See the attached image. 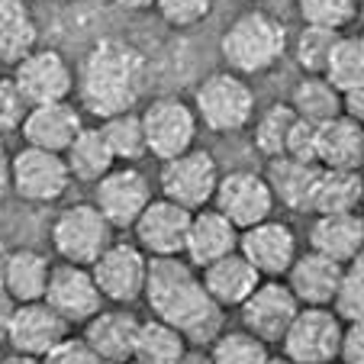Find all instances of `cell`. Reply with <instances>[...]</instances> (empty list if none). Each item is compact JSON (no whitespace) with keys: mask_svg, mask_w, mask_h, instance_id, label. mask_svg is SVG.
Instances as JSON below:
<instances>
[{"mask_svg":"<svg viewBox=\"0 0 364 364\" xmlns=\"http://www.w3.org/2000/svg\"><path fill=\"white\" fill-rule=\"evenodd\" d=\"M81 129H84V117L71 100L33 103L20 126L23 142L48 151H65Z\"/></svg>","mask_w":364,"mask_h":364,"instance_id":"d6986e66","label":"cell"},{"mask_svg":"<svg viewBox=\"0 0 364 364\" xmlns=\"http://www.w3.org/2000/svg\"><path fill=\"white\" fill-rule=\"evenodd\" d=\"M338 36H342L338 29H326V26H303L296 33L290 48H294V58L303 68V75H323Z\"/></svg>","mask_w":364,"mask_h":364,"instance_id":"d590c367","label":"cell"},{"mask_svg":"<svg viewBox=\"0 0 364 364\" xmlns=\"http://www.w3.org/2000/svg\"><path fill=\"white\" fill-rule=\"evenodd\" d=\"M332 309H336L345 323L364 319V248L351 258V262L342 264V284H338V294H336Z\"/></svg>","mask_w":364,"mask_h":364,"instance_id":"74e56055","label":"cell"},{"mask_svg":"<svg viewBox=\"0 0 364 364\" xmlns=\"http://www.w3.org/2000/svg\"><path fill=\"white\" fill-rule=\"evenodd\" d=\"M90 274H94L103 300L117 303V306H129L145 294L149 255L132 242H110L100 252V258L90 264Z\"/></svg>","mask_w":364,"mask_h":364,"instance_id":"9c48e42d","label":"cell"},{"mask_svg":"<svg viewBox=\"0 0 364 364\" xmlns=\"http://www.w3.org/2000/svg\"><path fill=\"white\" fill-rule=\"evenodd\" d=\"M0 264H4V252H0Z\"/></svg>","mask_w":364,"mask_h":364,"instance_id":"680465c9","label":"cell"},{"mask_svg":"<svg viewBox=\"0 0 364 364\" xmlns=\"http://www.w3.org/2000/svg\"><path fill=\"white\" fill-rule=\"evenodd\" d=\"M65 165L71 171V181H81V184H97L103 174L117 165L110 145L103 139L100 126H84L75 136V142L62 151Z\"/></svg>","mask_w":364,"mask_h":364,"instance_id":"f1b7e54d","label":"cell"},{"mask_svg":"<svg viewBox=\"0 0 364 364\" xmlns=\"http://www.w3.org/2000/svg\"><path fill=\"white\" fill-rule=\"evenodd\" d=\"M139 117H142L145 149L151 159L168 161L197 145L200 119L191 103L178 100V97H155Z\"/></svg>","mask_w":364,"mask_h":364,"instance_id":"ba28073f","label":"cell"},{"mask_svg":"<svg viewBox=\"0 0 364 364\" xmlns=\"http://www.w3.org/2000/svg\"><path fill=\"white\" fill-rule=\"evenodd\" d=\"M338 361L342 364H364V319H351V323H345Z\"/></svg>","mask_w":364,"mask_h":364,"instance_id":"ee69618b","label":"cell"},{"mask_svg":"<svg viewBox=\"0 0 364 364\" xmlns=\"http://www.w3.org/2000/svg\"><path fill=\"white\" fill-rule=\"evenodd\" d=\"M239 252L255 264L262 277H284L296 258V232L281 220H262L239 229Z\"/></svg>","mask_w":364,"mask_h":364,"instance_id":"e0dca14e","label":"cell"},{"mask_svg":"<svg viewBox=\"0 0 364 364\" xmlns=\"http://www.w3.org/2000/svg\"><path fill=\"white\" fill-rule=\"evenodd\" d=\"M235 248H239V226H232L213 203L203 210H193L184 242V255L193 268H206L210 262L235 252Z\"/></svg>","mask_w":364,"mask_h":364,"instance_id":"7402d4cb","label":"cell"},{"mask_svg":"<svg viewBox=\"0 0 364 364\" xmlns=\"http://www.w3.org/2000/svg\"><path fill=\"white\" fill-rule=\"evenodd\" d=\"M39 29L29 0H0V65H16L36 48Z\"/></svg>","mask_w":364,"mask_h":364,"instance_id":"f546056e","label":"cell"},{"mask_svg":"<svg viewBox=\"0 0 364 364\" xmlns=\"http://www.w3.org/2000/svg\"><path fill=\"white\" fill-rule=\"evenodd\" d=\"M361 210H364V187H361Z\"/></svg>","mask_w":364,"mask_h":364,"instance_id":"9f6ffc18","label":"cell"},{"mask_svg":"<svg viewBox=\"0 0 364 364\" xmlns=\"http://www.w3.org/2000/svg\"><path fill=\"white\" fill-rule=\"evenodd\" d=\"M71 171L62 151L23 145L14 155V193L26 203H55L68 193Z\"/></svg>","mask_w":364,"mask_h":364,"instance_id":"8fae6325","label":"cell"},{"mask_svg":"<svg viewBox=\"0 0 364 364\" xmlns=\"http://www.w3.org/2000/svg\"><path fill=\"white\" fill-rule=\"evenodd\" d=\"M139 323L142 319L126 306H113V309H100L84 323V342L94 348L97 358L103 361H117L126 364L136 355V336H139Z\"/></svg>","mask_w":364,"mask_h":364,"instance_id":"ffe728a7","label":"cell"},{"mask_svg":"<svg viewBox=\"0 0 364 364\" xmlns=\"http://www.w3.org/2000/svg\"><path fill=\"white\" fill-rule=\"evenodd\" d=\"M14 296L7 294V290L0 287V342H7V332H10V319H14Z\"/></svg>","mask_w":364,"mask_h":364,"instance_id":"7dc6e473","label":"cell"},{"mask_svg":"<svg viewBox=\"0 0 364 364\" xmlns=\"http://www.w3.org/2000/svg\"><path fill=\"white\" fill-rule=\"evenodd\" d=\"M364 174L351 168H319L316 187L309 197V213H351L361 206Z\"/></svg>","mask_w":364,"mask_h":364,"instance_id":"83f0119b","label":"cell"},{"mask_svg":"<svg viewBox=\"0 0 364 364\" xmlns=\"http://www.w3.org/2000/svg\"><path fill=\"white\" fill-rule=\"evenodd\" d=\"M345 319L332 306H300L281 338V355L294 364H336Z\"/></svg>","mask_w":364,"mask_h":364,"instance_id":"5b68a950","label":"cell"},{"mask_svg":"<svg viewBox=\"0 0 364 364\" xmlns=\"http://www.w3.org/2000/svg\"><path fill=\"white\" fill-rule=\"evenodd\" d=\"M358 39H361V48H364V33H361V36H358Z\"/></svg>","mask_w":364,"mask_h":364,"instance_id":"6f0895ef","label":"cell"},{"mask_svg":"<svg viewBox=\"0 0 364 364\" xmlns=\"http://www.w3.org/2000/svg\"><path fill=\"white\" fill-rule=\"evenodd\" d=\"M113 242V226L103 220L94 203H71L52 223V248L62 255V262L90 264L100 258V252Z\"/></svg>","mask_w":364,"mask_h":364,"instance_id":"8992f818","label":"cell"},{"mask_svg":"<svg viewBox=\"0 0 364 364\" xmlns=\"http://www.w3.org/2000/svg\"><path fill=\"white\" fill-rule=\"evenodd\" d=\"M42 300L55 309L68 326H84L107 303L100 287H97L94 274H90V268L71 264V262H62L48 271V284H46V296Z\"/></svg>","mask_w":364,"mask_h":364,"instance_id":"9a60e30c","label":"cell"},{"mask_svg":"<svg viewBox=\"0 0 364 364\" xmlns=\"http://www.w3.org/2000/svg\"><path fill=\"white\" fill-rule=\"evenodd\" d=\"M151 200V187L136 165H113L94 184V206L113 229H132Z\"/></svg>","mask_w":364,"mask_h":364,"instance_id":"5bb4252c","label":"cell"},{"mask_svg":"<svg viewBox=\"0 0 364 364\" xmlns=\"http://www.w3.org/2000/svg\"><path fill=\"white\" fill-rule=\"evenodd\" d=\"M287 29L268 10H245L220 36V55L235 75H264L287 55Z\"/></svg>","mask_w":364,"mask_h":364,"instance_id":"3957f363","label":"cell"},{"mask_svg":"<svg viewBox=\"0 0 364 364\" xmlns=\"http://www.w3.org/2000/svg\"><path fill=\"white\" fill-rule=\"evenodd\" d=\"M0 364H42V358H36V355H23V351H14V355H7Z\"/></svg>","mask_w":364,"mask_h":364,"instance_id":"f907efd6","label":"cell"},{"mask_svg":"<svg viewBox=\"0 0 364 364\" xmlns=\"http://www.w3.org/2000/svg\"><path fill=\"white\" fill-rule=\"evenodd\" d=\"M178 364H213V358H210V351H200V348H187L184 355H181Z\"/></svg>","mask_w":364,"mask_h":364,"instance_id":"c3c4849f","label":"cell"},{"mask_svg":"<svg viewBox=\"0 0 364 364\" xmlns=\"http://www.w3.org/2000/svg\"><path fill=\"white\" fill-rule=\"evenodd\" d=\"M200 281H203L206 294L213 296L223 309H232L248 300V294L262 284V274H258L255 264L235 248V252L210 262L206 268H200Z\"/></svg>","mask_w":364,"mask_h":364,"instance_id":"603a6c76","label":"cell"},{"mask_svg":"<svg viewBox=\"0 0 364 364\" xmlns=\"http://www.w3.org/2000/svg\"><path fill=\"white\" fill-rule=\"evenodd\" d=\"M100 132L107 139V145H110L113 159L123 161V165H136L139 159L149 155L142 117L136 110H123V113H113V117L100 119Z\"/></svg>","mask_w":364,"mask_h":364,"instance_id":"d6a6232c","label":"cell"},{"mask_svg":"<svg viewBox=\"0 0 364 364\" xmlns=\"http://www.w3.org/2000/svg\"><path fill=\"white\" fill-rule=\"evenodd\" d=\"M319 168H351L361 171L364 165V126L351 117H338L319 123V149H316Z\"/></svg>","mask_w":364,"mask_h":364,"instance_id":"4316f807","label":"cell"},{"mask_svg":"<svg viewBox=\"0 0 364 364\" xmlns=\"http://www.w3.org/2000/svg\"><path fill=\"white\" fill-rule=\"evenodd\" d=\"M316 149H319V123H309V119L296 117L294 129H290V136H287V149H284V155L309 161V165H319Z\"/></svg>","mask_w":364,"mask_h":364,"instance_id":"b9f144b4","label":"cell"},{"mask_svg":"<svg viewBox=\"0 0 364 364\" xmlns=\"http://www.w3.org/2000/svg\"><path fill=\"white\" fill-rule=\"evenodd\" d=\"M342 113L364 126V84H358V87H351L342 94Z\"/></svg>","mask_w":364,"mask_h":364,"instance_id":"f6af8a7d","label":"cell"},{"mask_svg":"<svg viewBox=\"0 0 364 364\" xmlns=\"http://www.w3.org/2000/svg\"><path fill=\"white\" fill-rule=\"evenodd\" d=\"M155 10L171 29H191L210 16L213 0H155Z\"/></svg>","mask_w":364,"mask_h":364,"instance_id":"ab89813d","label":"cell"},{"mask_svg":"<svg viewBox=\"0 0 364 364\" xmlns=\"http://www.w3.org/2000/svg\"><path fill=\"white\" fill-rule=\"evenodd\" d=\"M0 68H4V65H0ZM0 77H4V71H0Z\"/></svg>","mask_w":364,"mask_h":364,"instance_id":"91938a15","label":"cell"},{"mask_svg":"<svg viewBox=\"0 0 364 364\" xmlns=\"http://www.w3.org/2000/svg\"><path fill=\"white\" fill-rule=\"evenodd\" d=\"M296 123V113L290 103H271L262 117L255 119V149L264 159H277L287 149V136Z\"/></svg>","mask_w":364,"mask_h":364,"instance_id":"836d02e7","label":"cell"},{"mask_svg":"<svg viewBox=\"0 0 364 364\" xmlns=\"http://www.w3.org/2000/svg\"><path fill=\"white\" fill-rule=\"evenodd\" d=\"M242 313V329H248L255 338H262L264 345H281L284 332L290 329L294 316L300 313V300L287 281L281 277H262V284L248 294V300L239 306Z\"/></svg>","mask_w":364,"mask_h":364,"instance_id":"30bf717a","label":"cell"},{"mask_svg":"<svg viewBox=\"0 0 364 364\" xmlns=\"http://www.w3.org/2000/svg\"><path fill=\"white\" fill-rule=\"evenodd\" d=\"M29 103L20 94V87L14 84V77L4 75L0 77V132H16L26 119Z\"/></svg>","mask_w":364,"mask_h":364,"instance_id":"60d3db41","label":"cell"},{"mask_svg":"<svg viewBox=\"0 0 364 364\" xmlns=\"http://www.w3.org/2000/svg\"><path fill=\"white\" fill-rule=\"evenodd\" d=\"M290 107L300 119L309 123H326V119L342 113V90L326 75H303L290 90Z\"/></svg>","mask_w":364,"mask_h":364,"instance_id":"4dcf8cb0","label":"cell"},{"mask_svg":"<svg viewBox=\"0 0 364 364\" xmlns=\"http://www.w3.org/2000/svg\"><path fill=\"white\" fill-rule=\"evenodd\" d=\"M323 75L329 77L342 94L351 87H358V84H364V48H361V39H358V36H338Z\"/></svg>","mask_w":364,"mask_h":364,"instance_id":"8d00e7d4","label":"cell"},{"mask_svg":"<svg viewBox=\"0 0 364 364\" xmlns=\"http://www.w3.org/2000/svg\"><path fill=\"white\" fill-rule=\"evenodd\" d=\"M193 113L210 132H239L255 117V94L235 71H213L193 90Z\"/></svg>","mask_w":364,"mask_h":364,"instance_id":"277c9868","label":"cell"},{"mask_svg":"<svg viewBox=\"0 0 364 364\" xmlns=\"http://www.w3.org/2000/svg\"><path fill=\"white\" fill-rule=\"evenodd\" d=\"M10 77L20 87V94L26 97V103H52V100H68L75 90V68L68 65V58L58 48H39L20 58L16 65H10Z\"/></svg>","mask_w":364,"mask_h":364,"instance_id":"7c38bea8","label":"cell"},{"mask_svg":"<svg viewBox=\"0 0 364 364\" xmlns=\"http://www.w3.org/2000/svg\"><path fill=\"white\" fill-rule=\"evenodd\" d=\"M48 258L36 248H14L4 252V264H0V287L14 296V303H33L46 296L48 284Z\"/></svg>","mask_w":364,"mask_h":364,"instance_id":"484cf974","label":"cell"},{"mask_svg":"<svg viewBox=\"0 0 364 364\" xmlns=\"http://www.w3.org/2000/svg\"><path fill=\"white\" fill-rule=\"evenodd\" d=\"M14 191V155L0 145V200Z\"/></svg>","mask_w":364,"mask_h":364,"instance_id":"bcb514c9","label":"cell"},{"mask_svg":"<svg viewBox=\"0 0 364 364\" xmlns=\"http://www.w3.org/2000/svg\"><path fill=\"white\" fill-rule=\"evenodd\" d=\"M358 14H361V16H364V0H358Z\"/></svg>","mask_w":364,"mask_h":364,"instance_id":"db71d44e","label":"cell"},{"mask_svg":"<svg viewBox=\"0 0 364 364\" xmlns=\"http://www.w3.org/2000/svg\"><path fill=\"white\" fill-rule=\"evenodd\" d=\"M303 23L306 26H326L342 33L358 16V0H296Z\"/></svg>","mask_w":364,"mask_h":364,"instance_id":"f35d334b","label":"cell"},{"mask_svg":"<svg viewBox=\"0 0 364 364\" xmlns=\"http://www.w3.org/2000/svg\"><path fill=\"white\" fill-rule=\"evenodd\" d=\"M161 197L174 200L184 210H203L213 203L216 184H220V165L206 149H187L174 159L161 161Z\"/></svg>","mask_w":364,"mask_h":364,"instance_id":"52a82bcc","label":"cell"},{"mask_svg":"<svg viewBox=\"0 0 364 364\" xmlns=\"http://www.w3.org/2000/svg\"><path fill=\"white\" fill-rule=\"evenodd\" d=\"M117 7L123 10H132V14H142V10H151L155 7V0H113Z\"/></svg>","mask_w":364,"mask_h":364,"instance_id":"681fc988","label":"cell"},{"mask_svg":"<svg viewBox=\"0 0 364 364\" xmlns=\"http://www.w3.org/2000/svg\"><path fill=\"white\" fill-rule=\"evenodd\" d=\"M287 287L300 300V306H332L342 284V264L319 252H296L294 264L287 268Z\"/></svg>","mask_w":364,"mask_h":364,"instance_id":"44dd1931","label":"cell"},{"mask_svg":"<svg viewBox=\"0 0 364 364\" xmlns=\"http://www.w3.org/2000/svg\"><path fill=\"white\" fill-rule=\"evenodd\" d=\"M316 178H319V165L290 159V155L268 159V171H264V181H268L271 193H274V203L296 210V213H309V197H313Z\"/></svg>","mask_w":364,"mask_h":364,"instance_id":"d4e9b609","label":"cell"},{"mask_svg":"<svg viewBox=\"0 0 364 364\" xmlns=\"http://www.w3.org/2000/svg\"><path fill=\"white\" fill-rule=\"evenodd\" d=\"M100 358L94 355V348H90L87 342H84V336H65L62 342L55 345V348H48L46 355H42V364H97Z\"/></svg>","mask_w":364,"mask_h":364,"instance_id":"7bdbcfd3","label":"cell"},{"mask_svg":"<svg viewBox=\"0 0 364 364\" xmlns=\"http://www.w3.org/2000/svg\"><path fill=\"white\" fill-rule=\"evenodd\" d=\"M136 229V245L149 258H165V255H184L187 229H191V210L178 206L168 197H151L139 220L132 223Z\"/></svg>","mask_w":364,"mask_h":364,"instance_id":"2e32d148","label":"cell"},{"mask_svg":"<svg viewBox=\"0 0 364 364\" xmlns=\"http://www.w3.org/2000/svg\"><path fill=\"white\" fill-rule=\"evenodd\" d=\"M264 364H294V361H290L287 355H268L264 358Z\"/></svg>","mask_w":364,"mask_h":364,"instance_id":"816d5d0a","label":"cell"},{"mask_svg":"<svg viewBox=\"0 0 364 364\" xmlns=\"http://www.w3.org/2000/svg\"><path fill=\"white\" fill-rule=\"evenodd\" d=\"M68 332H71V326L46 300H33V303H16L7 342L14 345V351L42 358L48 348H55Z\"/></svg>","mask_w":364,"mask_h":364,"instance_id":"ac0fdd59","label":"cell"},{"mask_svg":"<svg viewBox=\"0 0 364 364\" xmlns=\"http://www.w3.org/2000/svg\"><path fill=\"white\" fill-rule=\"evenodd\" d=\"M145 300L151 316L171 323L191 345H210L226 329V309L206 294L200 271L181 255L149 258Z\"/></svg>","mask_w":364,"mask_h":364,"instance_id":"6da1fadb","label":"cell"},{"mask_svg":"<svg viewBox=\"0 0 364 364\" xmlns=\"http://www.w3.org/2000/svg\"><path fill=\"white\" fill-rule=\"evenodd\" d=\"M75 87L81 94L84 110L97 119L113 113L136 110L145 90V58L126 39H100L87 48L81 68L75 75Z\"/></svg>","mask_w":364,"mask_h":364,"instance_id":"7a4b0ae2","label":"cell"},{"mask_svg":"<svg viewBox=\"0 0 364 364\" xmlns=\"http://www.w3.org/2000/svg\"><path fill=\"white\" fill-rule=\"evenodd\" d=\"M187 348H191V342H187L171 323L151 316V319H145V323H139L136 355L132 358H145V361H151V364H178Z\"/></svg>","mask_w":364,"mask_h":364,"instance_id":"1f68e13d","label":"cell"},{"mask_svg":"<svg viewBox=\"0 0 364 364\" xmlns=\"http://www.w3.org/2000/svg\"><path fill=\"white\" fill-rule=\"evenodd\" d=\"M97 364H117V361H103V358H100V361H97Z\"/></svg>","mask_w":364,"mask_h":364,"instance_id":"11a10c76","label":"cell"},{"mask_svg":"<svg viewBox=\"0 0 364 364\" xmlns=\"http://www.w3.org/2000/svg\"><path fill=\"white\" fill-rule=\"evenodd\" d=\"M126 364H151V361H145V358H129Z\"/></svg>","mask_w":364,"mask_h":364,"instance_id":"f5cc1de1","label":"cell"},{"mask_svg":"<svg viewBox=\"0 0 364 364\" xmlns=\"http://www.w3.org/2000/svg\"><path fill=\"white\" fill-rule=\"evenodd\" d=\"M268 345L262 338H255L248 329H223L220 336L210 342V358L213 364H264L268 358Z\"/></svg>","mask_w":364,"mask_h":364,"instance_id":"e575fe53","label":"cell"},{"mask_svg":"<svg viewBox=\"0 0 364 364\" xmlns=\"http://www.w3.org/2000/svg\"><path fill=\"white\" fill-rule=\"evenodd\" d=\"M309 248L338 264L351 262L364 248V216L358 210L316 216V223L309 229Z\"/></svg>","mask_w":364,"mask_h":364,"instance_id":"cb8c5ba5","label":"cell"},{"mask_svg":"<svg viewBox=\"0 0 364 364\" xmlns=\"http://www.w3.org/2000/svg\"><path fill=\"white\" fill-rule=\"evenodd\" d=\"M213 206L232 226L248 229V226H255V223L268 220L277 203H274V193H271L264 174L239 168V171L220 174V184H216V193H213Z\"/></svg>","mask_w":364,"mask_h":364,"instance_id":"4fadbf2b","label":"cell"}]
</instances>
